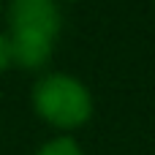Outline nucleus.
Here are the masks:
<instances>
[{"label": "nucleus", "mask_w": 155, "mask_h": 155, "mask_svg": "<svg viewBox=\"0 0 155 155\" xmlns=\"http://www.w3.org/2000/svg\"><path fill=\"white\" fill-rule=\"evenodd\" d=\"M30 104L44 123H49L63 134L87 125L95 109L93 93L87 90V84L79 76L63 74V71L44 74L30 90Z\"/></svg>", "instance_id": "obj_1"}, {"label": "nucleus", "mask_w": 155, "mask_h": 155, "mask_svg": "<svg viewBox=\"0 0 155 155\" xmlns=\"http://www.w3.org/2000/svg\"><path fill=\"white\" fill-rule=\"evenodd\" d=\"M5 22L11 38L54 44L63 30V14L57 0H11L5 11Z\"/></svg>", "instance_id": "obj_2"}, {"label": "nucleus", "mask_w": 155, "mask_h": 155, "mask_svg": "<svg viewBox=\"0 0 155 155\" xmlns=\"http://www.w3.org/2000/svg\"><path fill=\"white\" fill-rule=\"evenodd\" d=\"M35 155H84V153H82V147H79V142L74 136L63 134V136H54V139L44 142L35 150Z\"/></svg>", "instance_id": "obj_3"}, {"label": "nucleus", "mask_w": 155, "mask_h": 155, "mask_svg": "<svg viewBox=\"0 0 155 155\" xmlns=\"http://www.w3.org/2000/svg\"><path fill=\"white\" fill-rule=\"evenodd\" d=\"M14 68V54H11V41L8 33H0V71Z\"/></svg>", "instance_id": "obj_4"}, {"label": "nucleus", "mask_w": 155, "mask_h": 155, "mask_svg": "<svg viewBox=\"0 0 155 155\" xmlns=\"http://www.w3.org/2000/svg\"><path fill=\"white\" fill-rule=\"evenodd\" d=\"M65 3H74V0H65Z\"/></svg>", "instance_id": "obj_5"}, {"label": "nucleus", "mask_w": 155, "mask_h": 155, "mask_svg": "<svg viewBox=\"0 0 155 155\" xmlns=\"http://www.w3.org/2000/svg\"><path fill=\"white\" fill-rule=\"evenodd\" d=\"M153 8H155V0H153Z\"/></svg>", "instance_id": "obj_6"}]
</instances>
